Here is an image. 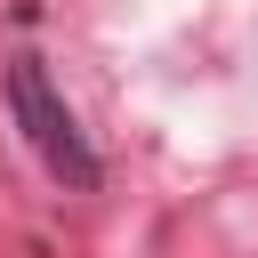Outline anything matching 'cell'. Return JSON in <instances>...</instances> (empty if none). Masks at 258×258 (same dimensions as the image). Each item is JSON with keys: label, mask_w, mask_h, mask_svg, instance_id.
Instances as JSON below:
<instances>
[{"label": "cell", "mask_w": 258, "mask_h": 258, "mask_svg": "<svg viewBox=\"0 0 258 258\" xmlns=\"http://www.w3.org/2000/svg\"><path fill=\"white\" fill-rule=\"evenodd\" d=\"M8 121L24 129V145L40 153V169H48L56 185L89 194V185L105 177L97 145L81 137V121H73V105L56 97V81L40 73V56H8Z\"/></svg>", "instance_id": "1"}]
</instances>
